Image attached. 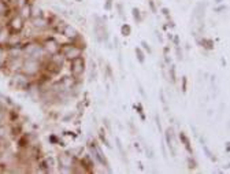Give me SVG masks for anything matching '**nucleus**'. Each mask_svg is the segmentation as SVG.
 Here are the masks:
<instances>
[{
	"mask_svg": "<svg viewBox=\"0 0 230 174\" xmlns=\"http://www.w3.org/2000/svg\"><path fill=\"white\" fill-rule=\"evenodd\" d=\"M131 15H133L134 21H136L137 24H140V22H143V21H144V15L141 14V11H140L137 7L131 8Z\"/></svg>",
	"mask_w": 230,
	"mask_h": 174,
	"instance_id": "21",
	"label": "nucleus"
},
{
	"mask_svg": "<svg viewBox=\"0 0 230 174\" xmlns=\"http://www.w3.org/2000/svg\"><path fill=\"white\" fill-rule=\"evenodd\" d=\"M225 150H226V154H229V152H230V145H229V141H227V142H226V144H225Z\"/></svg>",
	"mask_w": 230,
	"mask_h": 174,
	"instance_id": "47",
	"label": "nucleus"
},
{
	"mask_svg": "<svg viewBox=\"0 0 230 174\" xmlns=\"http://www.w3.org/2000/svg\"><path fill=\"white\" fill-rule=\"evenodd\" d=\"M29 24H30L32 28H33L34 30H37V32H45V30H48V29L51 28V21H49V18L45 16V15L33 16V18L29 19Z\"/></svg>",
	"mask_w": 230,
	"mask_h": 174,
	"instance_id": "11",
	"label": "nucleus"
},
{
	"mask_svg": "<svg viewBox=\"0 0 230 174\" xmlns=\"http://www.w3.org/2000/svg\"><path fill=\"white\" fill-rule=\"evenodd\" d=\"M14 129L11 125H6V123H0V142H7L10 140L11 136H14Z\"/></svg>",
	"mask_w": 230,
	"mask_h": 174,
	"instance_id": "14",
	"label": "nucleus"
},
{
	"mask_svg": "<svg viewBox=\"0 0 230 174\" xmlns=\"http://www.w3.org/2000/svg\"><path fill=\"white\" fill-rule=\"evenodd\" d=\"M175 54H177V59H178V60H182V59H184V54H182V49L179 48V45H177L175 47Z\"/></svg>",
	"mask_w": 230,
	"mask_h": 174,
	"instance_id": "36",
	"label": "nucleus"
},
{
	"mask_svg": "<svg viewBox=\"0 0 230 174\" xmlns=\"http://www.w3.org/2000/svg\"><path fill=\"white\" fill-rule=\"evenodd\" d=\"M6 26L10 29V32L11 33H22L23 29L26 28V21H25L23 18H21V16L15 12V14H12V15L7 19Z\"/></svg>",
	"mask_w": 230,
	"mask_h": 174,
	"instance_id": "10",
	"label": "nucleus"
},
{
	"mask_svg": "<svg viewBox=\"0 0 230 174\" xmlns=\"http://www.w3.org/2000/svg\"><path fill=\"white\" fill-rule=\"evenodd\" d=\"M138 167H140V170H144V166H143L141 162H138Z\"/></svg>",
	"mask_w": 230,
	"mask_h": 174,
	"instance_id": "50",
	"label": "nucleus"
},
{
	"mask_svg": "<svg viewBox=\"0 0 230 174\" xmlns=\"http://www.w3.org/2000/svg\"><path fill=\"white\" fill-rule=\"evenodd\" d=\"M155 34H156V39L159 40V43H163V36H162V33L156 30V32H155Z\"/></svg>",
	"mask_w": 230,
	"mask_h": 174,
	"instance_id": "44",
	"label": "nucleus"
},
{
	"mask_svg": "<svg viewBox=\"0 0 230 174\" xmlns=\"http://www.w3.org/2000/svg\"><path fill=\"white\" fill-rule=\"evenodd\" d=\"M76 1H78V3H80V1H82V0H76Z\"/></svg>",
	"mask_w": 230,
	"mask_h": 174,
	"instance_id": "53",
	"label": "nucleus"
},
{
	"mask_svg": "<svg viewBox=\"0 0 230 174\" xmlns=\"http://www.w3.org/2000/svg\"><path fill=\"white\" fill-rule=\"evenodd\" d=\"M134 148L140 151V145H138V142H134Z\"/></svg>",
	"mask_w": 230,
	"mask_h": 174,
	"instance_id": "51",
	"label": "nucleus"
},
{
	"mask_svg": "<svg viewBox=\"0 0 230 174\" xmlns=\"http://www.w3.org/2000/svg\"><path fill=\"white\" fill-rule=\"evenodd\" d=\"M22 52H23V58H32V59H36L40 62H44L48 55L45 54V51L41 47V43L38 40H29V41H25L22 44Z\"/></svg>",
	"mask_w": 230,
	"mask_h": 174,
	"instance_id": "1",
	"label": "nucleus"
},
{
	"mask_svg": "<svg viewBox=\"0 0 230 174\" xmlns=\"http://www.w3.org/2000/svg\"><path fill=\"white\" fill-rule=\"evenodd\" d=\"M173 36H174V34H171V33H169V34H167V39H169V41H171V39H173Z\"/></svg>",
	"mask_w": 230,
	"mask_h": 174,
	"instance_id": "49",
	"label": "nucleus"
},
{
	"mask_svg": "<svg viewBox=\"0 0 230 174\" xmlns=\"http://www.w3.org/2000/svg\"><path fill=\"white\" fill-rule=\"evenodd\" d=\"M155 122H156V127L159 130V133H163V127H162V122H160V118L158 114H155Z\"/></svg>",
	"mask_w": 230,
	"mask_h": 174,
	"instance_id": "34",
	"label": "nucleus"
},
{
	"mask_svg": "<svg viewBox=\"0 0 230 174\" xmlns=\"http://www.w3.org/2000/svg\"><path fill=\"white\" fill-rule=\"evenodd\" d=\"M103 122H104V125H106V127H107L108 130H111V125H110V121H108V119L106 118L104 121H103Z\"/></svg>",
	"mask_w": 230,
	"mask_h": 174,
	"instance_id": "46",
	"label": "nucleus"
},
{
	"mask_svg": "<svg viewBox=\"0 0 230 174\" xmlns=\"http://www.w3.org/2000/svg\"><path fill=\"white\" fill-rule=\"evenodd\" d=\"M169 54H170V47L164 45V47H163V56H164V55H169Z\"/></svg>",
	"mask_w": 230,
	"mask_h": 174,
	"instance_id": "45",
	"label": "nucleus"
},
{
	"mask_svg": "<svg viewBox=\"0 0 230 174\" xmlns=\"http://www.w3.org/2000/svg\"><path fill=\"white\" fill-rule=\"evenodd\" d=\"M141 49H143L145 54H148V55H151V54H152V48H151V45L147 43L145 40H143V41H141Z\"/></svg>",
	"mask_w": 230,
	"mask_h": 174,
	"instance_id": "28",
	"label": "nucleus"
},
{
	"mask_svg": "<svg viewBox=\"0 0 230 174\" xmlns=\"http://www.w3.org/2000/svg\"><path fill=\"white\" fill-rule=\"evenodd\" d=\"M222 64L225 66V67H226V64H227V63H226V60H225V59H222Z\"/></svg>",
	"mask_w": 230,
	"mask_h": 174,
	"instance_id": "52",
	"label": "nucleus"
},
{
	"mask_svg": "<svg viewBox=\"0 0 230 174\" xmlns=\"http://www.w3.org/2000/svg\"><path fill=\"white\" fill-rule=\"evenodd\" d=\"M223 1H225V0H214V3H215V4H222Z\"/></svg>",
	"mask_w": 230,
	"mask_h": 174,
	"instance_id": "48",
	"label": "nucleus"
},
{
	"mask_svg": "<svg viewBox=\"0 0 230 174\" xmlns=\"http://www.w3.org/2000/svg\"><path fill=\"white\" fill-rule=\"evenodd\" d=\"M179 140H181V144L184 145V148L186 150V152L189 155H193V148L191 145V140H189L188 136L185 135V132H179Z\"/></svg>",
	"mask_w": 230,
	"mask_h": 174,
	"instance_id": "18",
	"label": "nucleus"
},
{
	"mask_svg": "<svg viewBox=\"0 0 230 174\" xmlns=\"http://www.w3.org/2000/svg\"><path fill=\"white\" fill-rule=\"evenodd\" d=\"M145 152H147V156H148L149 159L155 158V152H153V150L151 148V147H147L145 145Z\"/></svg>",
	"mask_w": 230,
	"mask_h": 174,
	"instance_id": "39",
	"label": "nucleus"
},
{
	"mask_svg": "<svg viewBox=\"0 0 230 174\" xmlns=\"http://www.w3.org/2000/svg\"><path fill=\"white\" fill-rule=\"evenodd\" d=\"M148 6H149V10L152 11L153 14H156V12H158V8H156V4H155V1H153V0H148Z\"/></svg>",
	"mask_w": 230,
	"mask_h": 174,
	"instance_id": "38",
	"label": "nucleus"
},
{
	"mask_svg": "<svg viewBox=\"0 0 230 174\" xmlns=\"http://www.w3.org/2000/svg\"><path fill=\"white\" fill-rule=\"evenodd\" d=\"M88 150H89V155L93 158V160L96 162V163H99L100 166H103L104 169H106V171H108V173H112V169L110 167V162H108V159L106 158V155L103 154V151H101V147L99 145V142H97V140H89L88 141Z\"/></svg>",
	"mask_w": 230,
	"mask_h": 174,
	"instance_id": "2",
	"label": "nucleus"
},
{
	"mask_svg": "<svg viewBox=\"0 0 230 174\" xmlns=\"http://www.w3.org/2000/svg\"><path fill=\"white\" fill-rule=\"evenodd\" d=\"M137 85H138V92H140V95L143 96L144 99H147L145 91H144V88H143V85H141V82H140V81H137Z\"/></svg>",
	"mask_w": 230,
	"mask_h": 174,
	"instance_id": "42",
	"label": "nucleus"
},
{
	"mask_svg": "<svg viewBox=\"0 0 230 174\" xmlns=\"http://www.w3.org/2000/svg\"><path fill=\"white\" fill-rule=\"evenodd\" d=\"M104 133H106V132H104V129H100V132H99V139H100V141L103 142V144H104V145H106L107 148H110V150H111V148H112V145L110 144V141H108V139L106 137V135H104Z\"/></svg>",
	"mask_w": 230,
	"mask_h": 174,
	"instance_id": "22",
	"label": "nucleus"
},
{
	"mask_svg": "<svg viewBox=\"0 0 230 174\" xmlns=\"http://www.w3.org/2000/svg\"><path fill=\"white\" fill-rule=\"evenodd\" d=\"M169 77L170 79H171V82L173 84H175L177 82V70H175V64H169Z\"/></svg>",
	"mask_w": 230,
	"mask_h": 174,
	"instance_id": "23",
	"label": "nucleus"
},
{
	"mask_svg": "<svg viewBox=\"0 0 230 174\" xmlns=\"http://www.w3.org/2000/svg\"><path fill=\"white\" fill-rule=\"evenodd\" d=\"M59 34H62L64 39H67L69 41H71V40H74L77 39L81 33L77 30L76 28L73 26V25H70V24H64L62 25V28H60V32H59Z\"/></svg>",
	"mask_w": 230,
	"mask_h": 174,
	"instance_id": "12",
	"label": "nucleus"
},
{
	"mask_svg": "<svg viewBox=\"0 0 230 174\" xmlns=\"http://www.w3.org/2000/svg\"><path fill=\"white\" fill-rule=\"evenodd\" d=\"M78 156H74L69 152H60L58 155V166H59V171L60 173H73V167Z\"/></svg>",
	"mask_w": 230,
	"mask_h": 174,
	"instance_id": "6",
	"label": "nucleus"
},
{
	"mask_svg": "<svg viewBox=\"0 0 230 174\" xmlns=\"http://www.w3.org/2000/svg\"><path fill=\"white\" fill-rule=\"evenodd\" d=\"M134 108L137 110V112H138V115H140V118H141V121H145L147 117H145V114H144V108H143V104H141V103L134 104Z\"/></svg>",
	"mask_w": 230,
	"mask_h": 174,
	"instance_id": "27",
	"label": "nucleus"
},
{
	"mask_svg": "<svg viewBox=\"0 0 230 174\" xmlns=\"http://www.w3.org/2000/svg\"><path fill=\"white\" fill-rule=\"evenodd\" d=\"M74 115H76V112H69L67 115L62 117V121H63V122H71V121L74 119Z\"/></svg>",
	"mask_w": 230,
	"mask_h": 174,
	"instance_id": "33",
	"label": "nucleus"
},
{
	"mask_svg": "<svg viewBox=\"0 0 230 174\" xmlns=\"http://www.w3.org/2000/svg\"><path fill=\"white\" fill-rule=\"evenodd\" d=\"M115 7H116V10H118V14H119V16H121V18H125V11H123V4H122V3H116V4H115Z\"/></svg>",
	"mask_w": 230,
	"mask_h": 174,
	"instance_id": "32",
	"label": "nucleus"
},
{
	"mask_svg": "<svg viewBox=\"0 0 230 174\" xmlns=\"http://www.w3.org/2000/svg\"><path fill=\"white\" fill-rule=\"evenodd\" d=\"M19 71L33 79L37 78L38 76L41 74V71H43V62L32 59V58H23L22 66H21V70Z\"/></svg>",
	"mask_w": 230,
	"mask_h": 174,
	"instance_id": "3",
	"label": "nucleus"
},
{
	"mask_svg": "<svg viewBox=\"0 0 230 174\" xmlns=\"http://www.w3.org/2000/svg\"><path fill=\"white\" fill-rule=\"evenodd\" d=\"M59 52L63 55V58H64L67 62L71 60V59H74V58H78V56L84 55V49L80 48L78 45H76V44H73V43H70V41L69 43L62 44Z\"/></svg>",
	"mask_w": 230,
	"mask_h": 174,
	"instance_id": "7",
	"label": "nucleus"
},
{
	"mask_svg": "<svg viewBox=\"0 0 230 174\" xmlns=\"http://www.w3.org/2000/svg\"><path fill=\"white\" fill-rule=\"evenodd\" d=\"M40 43H41V47H43V49L45 51V54L48 56L55 55V54H58V52L60 51L62 43H59V41L55 39V37H52V36H48L45 39H43Z\"/></svg>",
	"mask_w": 230,
	"mask_h": 174,
	"instance_id": "9",
	"label": "nucleus"
},
{
	"mask_svg": "<svg viewBox=\"0 0 230 174\" xmlns=\"http://www.w3.org/2000/svg\"><path fill=\"white\" fill-rule=\"evenodd\" d=\"M164 139H166V144L169 147L170 152L173 156L177 155V150L174 147V139H175V135H174V127H169L166 132H164Z\"/></svg>",
	"mask_w": 230,
	"mask_h": 174,
	"instance_id": "13",
	"label": "nucleus"
},
{
	"mask_svg": "<svg viewBox=\"0 0 230 174\" xmlns=\"http://www.w3.org/2000/svg\"><path fill=\"white\" fill-rule=\"evenodd\" d=\"M104 71H106V74L108 76V78L114 79V74H112V69H111V66L110 64H106V67H104Z\"/></svg>",
	"mask_w": 230,
	"mask_h": 174,
	"instance_id": "35",
	"label": "nucleus"
},
{
	"mask_svg": "<svg viewBox=\"0 0 230 174\" xmlns=\"http://www.w3.org/2000/svg\"><path fill=\"white\" fill-rule=\"evenodd\" d=\"M11 36V32L6 25H3L0 28V48H7L8 44V39Z\"/></svg>",
	"mask_w": 230,
	"mask_h": 174,
	"instance_id": "16",
	"label": "nucleus"
},
{
	"mask_svg": "<svg viewBox=\"0 0 230 174\" xmlns=\"http://www.w3.org/2000/svg\"><path fill=\"white\" fill-rule=\"evenodd\" d=\"M159 97H160V102H162V104H163L164 111L169 112V106H167V100H166V96H164V91H163V89L159 91Z\"/></svg>",
	"mask_w": 230,
	"mask_h": 174,
	"instance_id": "26",
	"label": "nucleus"
},
{
	"mask_svg": "<svg viewBox=\"0 0 230 174\" xmlns=\"http://www.w3.org/2000/svg\"><path fill=\"white\" fill-rule=\"evenodd\" d=\"M171 43H173L175 47H177V45H179V36H178V34H174V36H173V39H171Z\"/></svg>",
	"mask_w": 230,
	"mask_h": 174,
	"instance_id": "43",
	"label": "nucleus"
},
{
	"mask_svg": "<svg viewBox=\"0 0 230 174\" xmlns=\"http://www.w3.org/2000/svg\"><path fill=\"white\" fill-rule=\"evenodd\" d=\"M70 64V76L74 77L76 79H81V77L85 74L86 71V60H85L84 55L78 56V58H74L69 60Z\"/></svg>",
	"mask_w": 230,
	"mask_h": 174,
	"instance_id": "5",
	"label": "nucleus"
},
{
	"mask_svg": "<svg viewBox=\"0 0 230 174\" xmlns=\"http://www.w3.org/2000/svg\"><path fill=\"white\" fill-rule=\"evenodd\" d=\"M196 167H197V160L191 155V156L188 158V169H189V170H195Z\"/></svg>",
	"mask_w": 230,
	"mask_h": 174,
	"instance_id": "29",
	"label": "nucleus"
},
{
	"mask_svg": "<svg viewBox=\"0 0 230 174\" xmlns=\"http://www.w3.org/2000/svg\"><path fill=\"white\" fill-rule=\"evenodd\" d=\"M10 12H11V7H10V4H7L4 0H0V19L6 18Z\"/></svg>",
	"mask_w": 230,
	"mask_h": 174,
	"instance_id": "19",
	"label": "nucleus"
},
{
	"mask_svg": "<svg viewBox=\"0 0 230 174\" xmlns=\"http://www.w3.org/2000/svg\"><path fill=\"white\" fill-rule=\"evenodd\" d=\"M226 10H227V6H226V4H223V3L221 4V6H218V7L214 8L215 12H222V11H226Z\"/></svg>",
	"mask_w": 230,
	"mask_h": 174,
	"instance_id": "41",
	"label": "nucleus"
},
{
	"mask_svg": "<svg viewBox=\"0 0 230 174\" xmlns=\"http://www.w3.org/2000/svg\"><path fill=\"white\" fill-rule=\"evenodd\" d=\"M115 141H116V147H118V150H119L121 155H122V159L127 162V159H125V150H123V145H122V141H121V139H119V137H116V139H115Z\"/></svg>",
	"mask_w": 230,
	"mask_h": 174,
	"instance_id": "30",
	"label": "nucleus"
},
{
	"mask_svg": "<svg viewBox=\"0 0 230 174\" xmlns=\"http://www.w3.org/2000/svg\"><path fill=\"white\" fill-rule=\"evenodd\" d=\"M181 81H182V93H186V91H188V78L184 76L181 78Z\"/></svg>",
	"mask_w": 230,
	"mask_h": 174,
	"instance_id": "40",
	"label": "nucleus"
},
{
	"mask_svg": "<svg viewBox=\"0 0 230 174\" xmlns=\"http://www.w3.org/2000/svg\"><path fill=\"white\" fill-rule=\"evenodd\" d=\"M96 19V24H95V36H96V40L99 43H107L108 41V30H107V26H106V21L100 16H95Z\"/></svg>",
	"mask_w": 230,
	"mask_h": 174,
	"instance_id": "8",
	"label": "nucleus"
},
{
	"mask_svg": "<svg viewBox=\"0 0 230 174\" xmlns=\"http://www.w3.org/2000/svg\"><path fill=\"white\" fill-rule=\"evenodd\" d=\"M103 7H104V11H111L114 7V0H106Z\"/></svg>",
	"mask_w": 230,
	"mask_h": 174,
	"instance_id": "31",
	"label": "nucleus"
},
{
	"mask_svg": "<svg viewBox=\"0 0 230 174\" xmlns=\"http://www.w3.org/2000/svg\"><path fill=\"white\" fill-rule=\"evenodd\" d=\"M134 52H136V58H137V62L140 64L145 63V52L141 49V47H136L134 48Z\"/></svg>",
	"mask_w": 230,
	"mask_h": 174,
	"instance_id": "20",
	"label": "nucleus"
},
{
	"mask_svg": "<svg viewBox=\"0 0 230 174\" xmlns=\"http://www.w3.org/2000/svg\"><path fill=\"white\" fill-rule=\"evenodd\" d=\"M32 7H33V4H23V6L16 8V14L28 22L32 18Z\"/></svg>",
	"mask_w": 230,
	"mask_h": 174,
	"instance_id": "15",
	"label": "nucleus"
},
{
	"mask_svg": "<svg viewBox=\"0 0 230 174\" xmlns=\"http://www.w3.org/2000/svg\"><path fill=\"white\" fill-rule=\"evenodd\" d=\"M196 41H197V44H199L200 47H203L204 49H207V51H212L214 47H215L214 40L207 39V37H201V39L196 37Z\"/></svg>",
	"mask_w": 230,
	"mask_h": 174,
	"instance_id": "17",
	"label": "nucleus"
},
{
	"mask_svg": "<svg viewBox=\"0 0 230 174\" xmlns=\"http://www.w3.org/2000/svg\"><path fill=\"white\" fill-rule=\"evenodd\" d=\"M121 34H122L123 37H127V36H130L131 34V26L129 24H123L122 26H121Z\"/></svg>",
	"mask_w": 230,
	"mask_h": 174,
	"instance_id": "25",
	"label": "nucleus"
},
{
	"mask_svg": "<svg viewBox=\"0 0 230 174\" xmlns=\"http://www.w3.org/2000/svg\"><path fill=\"white\" fill-rule=\"evenodd\" d=\"M33 81L34 79L25 76L21 71H15V73H12V76L10 78V87L15 91H28L32 87Z\"/></svg>",
	"mask_w": 230,
	"mask_h": 174,
	"instance_id": "4",
	"label": "nucleus"
},
{
	"mask_svg": "<svg viewBox=\"0 0 230 174\" xmlns=\"http://www.w3.org/2000/svg\"><path fill=\"white\" fill-rule=\"evenodd\" d=\"M160 12L163 16H166L167 19H171V16H170V10L167 7H162L160 8Z\"/></svg>",
	"mask_w": 230,
	"mask_h": 174,
	"instance_id": "37",
	"label": "nucleus"
},
{
	"mask_svg": "<svg viewBox=\"0 0 230 174\" xmlns=\"http://www.w3.org/2000/svg\"><path fill=\"white\" fill-rule=\"evenodd\" d=\"M201 147H203V150H204V152H206V155H207V158L210 159V160H212V162H214V163H215V162H216L218 159H216V156H215L214 154L211 152V150H210V148H208V147H207V144H206V142H203V144H201Z\"/></svg>",
	"mask_w": 230,
	"mask_h": 174,
	"instance_id": "24",
	"label": "nucleus"
}]
</instances>
